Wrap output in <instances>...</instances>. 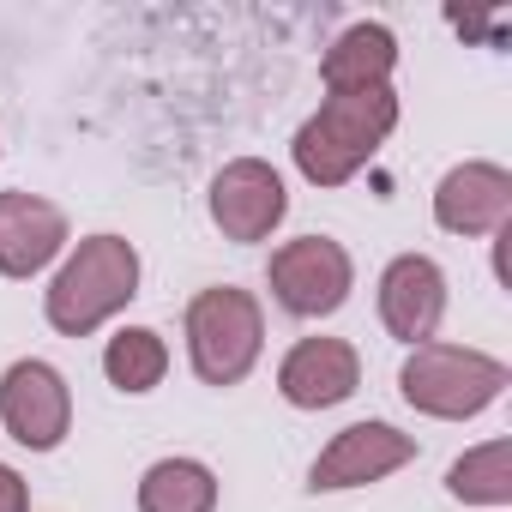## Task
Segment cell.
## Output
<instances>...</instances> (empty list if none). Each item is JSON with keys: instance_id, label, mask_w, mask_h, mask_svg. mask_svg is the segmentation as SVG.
I'll return each mask as SVG.
<instances>
[{"instance_id": "ba28073f", "label": "cell", "mask_w": 512, "mask_h": 512, "mask_svg": "<svg viewBox=\"0 0 512 512\" xmlns=\"http://www.w3.org/2000/svg\"><path fill=\"white\" fill-rule=\"evenodd\" d=\"M416 458V434L392 428V422H350L344 434H332L308 470L314 494H344V488H368L386 482L392 470H404Z\"/></svg>"}, {"instance_id": "30bf717a", "label": "cell", "mask_w": 512, "mask_h": 512, "mask_svg": "<svg viewBox=\"0 0 512 512\" xmlns=\"http://www.w3.org/2000/svg\"><path fill=\"white\" fill-rule=\"evenodd\" d=\"M434 223L446 235H500L512 223V175L500 163H458L434 187Z\"/></svg>"}, {"instance_id": "7a4b0ae2", "label": "cell", "mask_w": 512, "mask_h": 512, "mask_svg": "<svg viewBox=\"0 0 512 512\" xmlns=\"http://www.w3.org/2000/svg\"><path fill=\"white\" fill-rule=\"evenodd\" d=\"M139 296V247L127 235H85L55 284L43 290V320L61 338H91Z\"/></svg>"}, {"instance_id": "4fadbf2b", "label": "cell", "mask_w": 512, "mask_h": 512, "mask_svg": "<svg viewBox=\"0 0 512 512\" xmlns=\"http://www.w3.org/2000/svg\"><path fill=\"white\" fill-rule=\"evenodd\" d=\"M392 67H398V37L386 25L362 19L332 37L320 79H326V91H374V85H392Z\"/></svg>"}, {"instance_id": "52a82bcc", "label": "cell", "mask_w": 512, "mask_h": 512, "mask_svg": "<svg viewBox=\"0 0 512 512\" xmlns=\"http://www.w3.org/2000/svg\"><path fill=\"white\" fill-rule=\"evenodd\" d=\"M211 223L223 229V241H266L284 217H290V193H284V175L260 157H235L211 175Z\"/></svg>"}, {"instance_id": "3957f363", "label": "cell", "mask_w": 512, "mask_h": 512, "mask_svg": "<svg viewBox=\"0 0 512 512\" xmlns=\"http://www.w3.org/2000/svg\"><path fill=\"white\" fill-rule=\"evenodd\" d=\"M506 386H512V368L470 344H416L398 368L404 404L434 422H470L488 404H500Z\"/></svg>"}, {"instance_id": "6da1fadb", "label": "cell", "mask_w": 512, "mask_h": 512, "mask_svg": "<svg viewBox=\"0 0 512 512\" xmlns=\"http://www.w3.org/2000/svg\"><path fill=\"white\" fill-rule=\"evenodd\" d=\"M398 127V91L374 85V91H326V103L296 127L290 157L302 169V181L314 187H344L350 175H362L380 145Z\"/></svg>"}, {"instance_id": "5b68a950", "label": "cell", "mask_w": 512, "mask_h": 512, "mask_svg": "<svg viewBox=\"0 0 512 512\" xmlns=\"http://www.w3.org/2000/svg\"><path fill=\"white\" fill-rule=\"evenodd\" d=\"M266 284L278 296L284 314L296 320H326L350 302L356 290V266H350V247L332 241V235H296L272 253L266 266Z\"/></svg>"}, {"instance_id": "2e32d148", "label": "cell", "mask_w": 512, "mask_h": 512, "mask_svg": "<svg viewBox=\"0 0 512 512\" xmlns=\"http://www.w3.org/2000/svg\"><path fill=\"white\" fill-rule=\"evenodd\" d=\"M446 494L464 506H506L512 500V440H482L446 470Z\"/></svg>"}, {"instance_id": "5bb4252c", "label": "cell", "mask_w": 512, "mask_h": 512, "mask_svg": "<svg viewBox=\"0 0 512 512\" xmlns=\"http://www.w3.org/2000/svg\"><path fill=\"white\" fill-rule=\"evenodd\" d=\"M139 512H217V476L199 458H157L139 476Z\"/></svg>"}, {"instance_id": "277c9868", "label": "cell", "mask_w": 512, "mask_h": 512, "mask_svg": "<svg viewBox=\"0 0 512 512\" xmlns=\"http://www.w3.org/2000/svg\"><path fill=\"white\" fill-rule=\"evenodd\" d=\"M187 362L205 386H241L266 350V308L235 284H211L187 302Z\"/></svg>"}, {"instance_id": "8992f818", "label": "cell", "mask_w": 512, "mask_h": 512, "mask_svg": "<svg viewBox=\"0 0 512 512\" xmlns=\"http://www.w3.org/2000/svg\"><path fill=\"white\" fill-rule=\"evenodd\" d=\"M0 428L25 452H55L73 428V392L67 374L43 356H25L0 374Z\"/></svg>"}, {"instance_id": "8fae6325", "label": "cell", "mask_w": 512, "mask_h": 512, "mask_svg": "<svg viewBox=\"0 0 512 512\" xmlns=\"http://www.w3.org/2000/svg\"><path fill=\"white\" fill-rule=\"evenodd\" d=\"M67 247V211L37 193H0V278H37Z\"/></svg>"}, {"instance_id": "9c48e42d", "label": "cell", "mask_w": 512, "mask_h": 512, "mask_svg": "<svg viewBox=\"0 0 512 512\" xmlns=\"http://www.w3.org/2000/svg\"><path fill=\"white\" fill-rule=\"evenodd\" d=\"M440 320H446V272L428 253H398L380 272V326L416 350V344H434Z\"/></svg>"}, {"instance_id": "9a60e30c", "label": "cell", "mask_w": 512, "mask_h": 512, "mask_svg": "<svg viewBox=\"0 0 512 512\" xmlns=\"http://www.w3.org/2000/svg\"><path fill=\"white\" fill-rule=\"evenodd\" d=\"M103 374H109V386L115 392H157L163 386V374H169V344H163V332H151V326H121L115 338H109V350H103Z\"/></svg>"}, {"instance_id": "7c38bea8", "label": "cell", "mask_w": 512, "mask_h": 512, "mask_svg": "<svg viewBox=\"0 0 512 512\" xmlns=\"http://www.w3.org/2000/svg\"><path fill=\"white\" fill-rule=\"evenodd\" d=\"M356 386H362V356L344 338H302L278 362V392L296 410H332L356 398Z\"/></svg>"}, {"instance_id": "e0dca14e", "label": "cell", "mask_w": 512, "mask_h": 512, "mask_svg": "<svg viewBox=\"0 0 512 512\" xmlns=\"http://www.w3.org/2000/svg\"><path fill=\"white\" fill-rule=\"evenodd\" d=\"M0 512H31V482L13 464H0Z\"/></svg>"}]
</instances>
